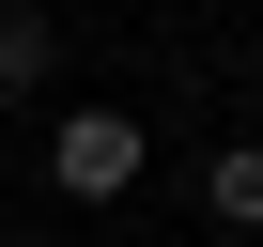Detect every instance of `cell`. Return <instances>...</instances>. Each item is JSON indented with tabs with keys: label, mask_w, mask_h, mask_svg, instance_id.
Listing matches in <instances>:
<instances>
[{
	"label": "cell",
	"mask_w": 263,
	"mask_h": 247,
	"mask_svg": "<svg viewBox=\"0 0 263 247\" xmlns=\"http://www.w3.org/2000/svg\"><path fill=\"white\" fill-rule=\"evenodd\" d=\"M62 77V16H47V0H0V108H31Z\"/></svg>",
	"instance_id": "obj_2"
},
{
	"label": "cell",
	"mask_w": 263,
	"mask_h": 247,
	"mask_svg": "<svg viewBox=\"0 0 263 247\" xmlns=\"http://www.w3.org/2000/svg\"><path fill=\"white\" fill-rule=\"evenodd\" d=\"M0 247H47V232H0Z\"/></svg>",
	"instance_id": "obj_4"
},
{
	"label": "cell",
	"mask_w": 263,
	"mask_h": 247,
	"mask_svg": "<svg viewBox=\"0 0 263 247\" xmlns=\"http://www.w3.org/2000/svg\"><path fill=\"white\" fill-rule=\"evenodd\" d=\"M201 216H217V232H263V139H248V123L201 155Z\"/></svg>",
	"instance_id": "obj_3"
},
{
	"label": "cell",
	"mask_w": 263,
	"mask_h": 247,
	"mask_svg": "<svg viewBox=\"0 0 263 247\" xmlns=\"http://www.w3.org/2000/svg\"><path fill=\"white\" fill-rule=\"evenodd\" d=\"M140 170H155V123H140V108H62V123H47V186H62V201H124Z\"/></svg>",
	"instance_id": "obj_1"
}]
</instances>
